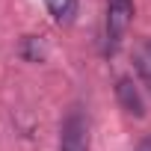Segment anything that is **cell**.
I'll return each instance as SVG.
<instances>
[{
	"label": "cell",
	"mask_w": 151,
	"mask_h": 151,
	"mask_svg": "<svg viewBox=\"0 0 151 151\" xmlns=\"http://www.w3.org/2000/svg\"><path fill=\"white\" fill-rule=\"evenodd\" d=\"M133 21V0H107V53H116Z\"/></svg>",
	"instance_id": "6da1fadb"
},
{
	"label": "cell",
	"mask_w": 151,
	"mask_h": 151,
	"mask_svg": "<svg viewBox=\"0 0 151 151\" xmlns=\"http://www.w3.org/2000/svg\"><path fill=\"white\" fill-rule=\"evenodd\" d=\"M59 151H89V124H86L83 113L71 110V113H68V119L62 122Z\"/></svg>",
	"instance_id": "7a4b0ae2"
},
{
	"label": "cell",
	"mask_w": 151,
	"mask_h": 151,
	"mask_svg": "<svg viewBox=\"0 0 151 151\" xmlns=\"http://www.w3.org/2000/svg\"><path fill=\"white\" fill-rule=\"evenodd\" d=\"M116 98H119V104H122L130 116H136V119L145 116L142 95H139V89H136V83H133L130 77H119V80H116Z\"/></svg>",
	"instance_id": "3957f363"
},
{
	"label": "cell",
	"mask_w": 151,
	"mask_h": 151,
	"mask_svg": "<svg viewBox=\"0 0 151 151\" xmlns=\"http://www.w3.org/2000/svg\"><path fill=\"white\" fill-rule=\"evenodd\" d=\"M45 3H47V12L59 24H68L74 15H77V0H45Z\"/></svg>",
	"instance_id": "277c9868"
},
{
	"label": "cell",
	"mask_w": 151,
	"mask_h": 151,
	"mask_svg": "<svg viewBox=\"0 0 151 151\" xmlns=\"http://www.w3.org/2000/svg\"><path fill=\"white\" fill-rule=\"evenodd\" d=\"M136 71H139V77L148 83V89H151V42L139 50V56H136Z\"/></svg>",
	"instance_id": "5b68a950"
},
{
	"label": "cell",
	"mask_w": 151,
	"mask_h": 151,
	"mask_svg": "<svg viewBox=\"0 0 151 151\" xmlns=\"http://www.w3.org/2000/svg\"><path fill=\"white\" fill-rule=\"evenodd\" d=\"M21 53H24V59L39 62V59L45 56V47H42V42H39L36 36H27V39H24V45H21Z\"/></svg>",
	"instance_id": "8992f818"
},
{
	"label": "cell",
	"mask_w": 151,
	"mask_h": 151,
	"mask_svg": "<svg viewBox=\"0 0 151 151\" xmlns=\"http://www.w3.org/2000/svg\"><path fill=\"white\" fill-rule=\"evenodd\" d=\"M136 151H151V139H142V142H139V148H136Z\"/></svg>",
	"instance_id": "52a82bcc"
}]
</instances>
